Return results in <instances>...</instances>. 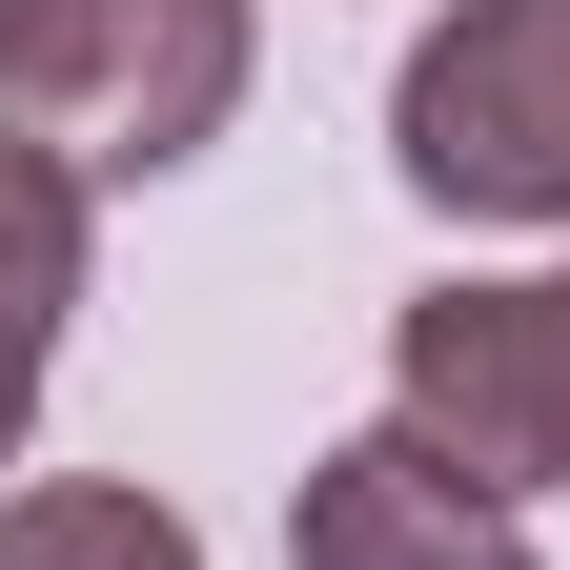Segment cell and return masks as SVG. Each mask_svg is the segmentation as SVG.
<instances>
[{"instance_id": "6", "label": "cell", "mask_w": 570, "mask_h": 570, "mask_svg": "<svg viewBox=\"0 0 570 570\" xmlns=\"http://www.w3.org/2000/svg\"><path fill=\"white\" fill-rule=\"evenodd\" d=\"M0 570H204V530L122 469H41V489H0Z\"/></svg>"}, {"instance_id": "1", "label": "cell", "mask_w": 570, "mask_h": 570, "mask_svg": "<svg viewBox=\"0 0 570 570\" xmlns=\"http://www.w3.org/2000/svg\"><path fill=\"white\" fill-rule=\"evenodd\" d=\"M265 82V0H0V122L61 184H184Z\"/></svg>"}, {"instance_id": "3", "label": "cell", "mask_w": 570, "mask_h": 570, "mask_svg": "<svg viewBox=\"0 0 570 570\" xmlns=\"http://www.w3.org/2000/svg\"><path fill=\"white\" fill-rule=\"evenodd\" d=\"M387 428L449 449L489 510L570 489V265H469L387 306Z\"/></svg>"}, {"instance_id": "5", "label": "cell", "mask_w": 570, "mask_h": 570, "mask_svg": "<svg viewBox=\"0 0 570 570\" xmlns=\"http://www.w3.org/2000/svg\"><path fill=\"white\" fill-rule=\"evenodd\" d=\"M82 245H102V184H61L21 122H0V469L61 387V326H82Z\"/></svg>"}, {"instance_id": "4", "label": "cell", "mask_w": 570, "mask_h": 570, "mask_svg": "<svg viewBox=\"0 0 570 570\" xmlns=\"http://www.w3.org/2000/svg\"><path fill=\"white\" fill-rule=\"evenodd\" d=\"M285 570H550V550H530V510H489L449 449L346 428V449L285 489Z\"/></svg>"}, {"instance_id": "2", "label": "cell", "mask_w": 570, "mask_h": 570, "mask_svg": "<svg viewBox=\"0 0 570 570\" xmlns=\"http://www.w3.org/2000/svg\"><path fill=\"white\" fill-rule=\"evenodd\" d=\"M387 164L428 225H550L570 245V0H449L387 82Z\"/></svg>"}]
</instances>
